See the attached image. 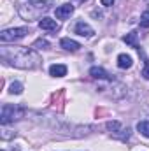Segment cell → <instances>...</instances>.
Instances as JSON below:
<instances>
[{"label": "cell", "instance_id": "obj_1", "mask_svg": "<svg viewBox=\"0 0 149 151\" xmlns=\"http://www.w3.org/2000/svg\"><path fill=\"white\" fill-rule=\"evenodd\" d=\"M0 58L4 63H9L18 69H37L40 65V56L28 47H7L2 46Z\"/></svg>", "mask_w": 149, "mask_h": 151}, {"label": "cell", "instance_id": "obj_2", "mask_svg": "<svg viewBox=\"0 0 149 151\" xmlns=\"http://www.w3.org/2000/svg\"><path fill=\"white\" fill-rule=\"evenodd\" d=\"M53 0H37V2H28L25 5L19 7V14L25 21H34L39 19L44 12H47L51 9Z\"/></svg>", "mask_w": 149, "mask_h": 151}, {"label": "cell", "instance_id": "obj_3", "mask_svg": "<svg viewBox=\"0 0 149 151\" xmlns=\"http://www.w3.org/2000/svg\"><path fill=\"white\" fill-rule=\"evenodd\" d=\"M25 116V109L19 106H12V104H4L2 106V114H0V121L2 125H7L14 119H19Z\"/></svg>", "mask_w": 149, "mask_h": 151}, {"label": "cell", "instance_id": "obj_4", "mask_svg": "<svg viewBox=\"0 0 149 151\" xmlns=\"http://www.w3.org/2000/svg\"><path fill=\"white\" fill-rule=\"evenodd\" d=\"M27 34H28V28H25V27H21V28H9V30H4L0 34V40H2V44L16 42L19 39L27 37Z\"/></svg>", "mask_w": 149, "mask_h": 151}, {"label": "cell", "instance_id": "obj_5", "mask_svg": "<svg viewBox=\"0 0 149 151\" xmlns=\"http://www.w3.org/2000/svg\"><path fill=\"white\" fill-rule=\"evenodd\" d=\"M107 130H111V134L116 139H121V141H126L130 137V130L125 128L119 121H109L107 123Z\"/></svg>", "mask_w": 149, "mask_h": 151}, {"label": "cell", "instance_id": "obj_6", "mask_svg": "<svg viewBox=\"0 0 149 151\" xmlns=\"http://www.w3.org/2000/svg\"><path fill=\"white\" fill-rule=\"evenodd\" d=\"M39 28L40 30H46V32H58L60 30V25L54 19H51V18H42L39 21Z\"/></svg>", "mask_w": 149, "mask_h": 151}, {"label": "cell", "instance_id": "obj_7", "mask_svg": "<svg viewBox=\"0 0 149 151\" xmlns=\"http://www.w3.org/2000/svg\"><path fill=\"white\" fill-rule=\"evenodd\" d=\"M74 34L81 35V37H91L95 32H93V28H91L88 23H84V21H79V23L74 27Z\"/></svg>", "mask_w": 149, "mask_h": 151}, {"label": "cell", "instance_id": "obj_8", "mask_svg": "<svg viewBox=\"0 0 149 151\" xmlns=\"http://www.w3.org/2000/svg\"><path fill=\"white\" fill-rule=\"evenodd\" d=\"M72 12H74V5H70V4H63V5L56 7V11H54L58 19H67V18H70Z\"/></svg>", "mask_w": 149, "mask_h": 151}, {"label": "cell", "instance_id": "obj_9", "mask_svg": "<svg viewBox=\"0 0 149 151\" xmlns=\"http://www.w3.org/2000/svg\"><path fill=\"white\" fill-rule=\"evenodd\" d=\"M90 76L95 77V79H112V76L102 67H91L90 69Z\"/></svg>", "mask_w": 149, "mask_h": 151}, {"label": "cell", "instance_id": "obj_10", "mask_svg": "<svg viewBox=\"0 0 149 151\" xmlns=\"http://www.w3.org/2000/svg\"><path fill=\"white\" fill-rule=\"evenodd\" d=\"M49 74L53 76V77H63V76H67V65L54 63V65L49 67Z\"/></svg>", "mask_w": 149, "mask_h": 151}, {"label": "cell", "instance_id": "obj_11", "mask_svg": "<svg viewBox=\"0 0 149 151\" xmlns=\"http://www.w3.org/2000/svg\"><path fill=\"white\" fill-rule=\"evenodd\" d=\"M60 46H62L63 49H67V51H79V49H81V44H79V42H75L72 39H67V37L60 40Z\"/></svg>", "mask_w": 149, "mask_h": 151}, {"label": "cell", "instance_id": "obj_12", "mask_svg": "<svg viewBox=\"0 0 149 151\" xmlns=\"http://www.w3.org/2000/svg\"><path fill=\"white\" fill-rule=\"evenodd\" d=\"M132 63H133V62H132V56H130V55H125V53H123V55L117 56V67H119V69H130Z\"/></svg>", "mask_w": 149, "mask_h": 151}, {"label": "cell", "instance_id": "obj_13", "mask_svg": "<svg viewBox=\"0 0 149 151\" xmlns=\"http://www.w3.org/2000/svg\"><path fill=\"white\" fill-rule=\"evenodd\" d=\"M137 37H139V34H137V32H130V34H126V35L123 37V40H125L128 46L137 47V46H139V40H137Z\"/></svg>", "mask_w": 149, "mask_h": 151}, {"label": "cell", "instance_id": "obj_14", "mask_svg": "<svg viewBox=\"0 0 149 151\" xmlns=\"http://www.w3.org/2000/svg\"><path fill=\"white\" fill-rule=\"evenodd\" d=\"M137 130L144 135V137H149V121L146 119V121H139L137 123Z\"/></svg>", "mask_w": 149, "mask_h": 151}, {"label": "cell", "instance_id": "obj_15", "mask_svg": "<svg viewBox=\"0 0 149 151\" xmlns=\"http://www.w3.org/2000/svg\"><path fill=\"white\" fill-rule=\"evenodd\" d=\"M9 91H11L12 95H19V93L23 91V84H21V83H18V81H14V83L9 86Z\"/></svg>", "mask_w": 149, "mask_h": 151}, {"label": "cell", "instance_id": "obj_16", "mask_svg": "<svg viewBox=\"0 0 149 151\" xmlns=\"http://www.w3.org/2000/svg\"><path fill=\"white\" fill-rule=\"evenodd\" d=\"M34 47H37V49H47L49 47V42L46 39H39V40L34 42Z\"/></svg>", "mask_w": 149, "mask_h": 151}, {"label": "cell", "instance_id": "obj_17", "mask_svg": "<svg viewBox=\"0 0 149 151\" xmlns=\"http://www.w3.org/2000/svg\"><path fill=\"white\" fill-rule=\"evenodd\" d=\"M140 27L142 28H149V11L142 12V16H140Z\"/></svg>", "mask_w": 149, "mask_h": 151}, {"label": "cell", "instance_id": "obj_18", "mask_svg": "<svg viewBox=\"0 0 149 151\" xmlns=\"http://www.w3.org/2000/svg\"><path fill=\"white\" fill-rule=\"evenodd\" d=\"M142 76L149 79V60H146V63H144V69H142Z\"/></svg>", "mask_w": 149, "mask_h": 151}, {"label": "cell", "instance_id": "obj_19", "mask_svg": "<svg viewBox=\"0 0 149 151\" xmlns=\"http://www.w3.org/2000/svg\"><path fill=\"white\" fill-rule=\"evenodd\" d=\"M102 2V5H105V7H111L112 4H114V0H100Z\"/></svg>", "mask_w": 149, "mask_h": 151}]
</instances>
